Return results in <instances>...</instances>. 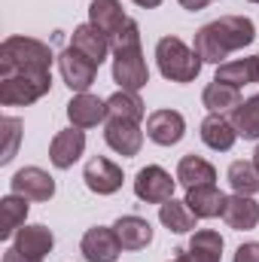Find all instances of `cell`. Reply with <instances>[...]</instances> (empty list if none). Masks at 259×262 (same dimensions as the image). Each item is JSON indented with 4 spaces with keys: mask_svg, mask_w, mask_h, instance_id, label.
<instances>
[{
    "mask_svg": "<svg viewBox=\"0 0 259 262\" xmlns=\"http://www.w3.org/2000/svg\"><path fill=\"white\" fill-rule=\"evenodd\" d=\"M171 262H192V259L186 256V250H177V256H174V259H171Z\"/></svg>",
    "mask_w": 259,
    "mask_h": 262,
    "instance_id": "36",
    "label": "cell"
},
{
    "mask_svg": "<svg viewBox=\"0 0 259 262\" xmlns=\"http://www.w3.org/2000/svg\"><path fill=\"white\" fill-rule=\"evenodd\" d=\"M186 256L192 262H220L223 259V235L213 229H198L189 238Z\"/></svg>",
    "mask_w": 259,
    "mask_h": 262,
    "instance_id": "24",
    "label": "cell"
},
{
    "mask_svg": "<svg viewBox=\"0 0 259 262\" xmlns=\"http://www.w3.org/2000/svg\"><path fill=\"white\" fill-rule=\"evenodd\" d=\"M159 220H162V226H165L168 232H174V235H186V232H192L195 229V220H198V216L186 207V201L168 198L165 204H159Z\"/></svg>",
    "mask_w": 259,
    "mask_h": 262,
    "instance_id": "25",
    "label": "cell"
},
{
    "mask_svg": "<svg viewBox=\"0 0 259 262\" xmlns=\"http://www.w3.org/2000/svg\"><path fill=\"white\" fill-rule=\"evenodd\" d=\"M186 134V119L177 110H156L146 116V137L159 146H174Z\"/></svg>",
    "mask_w": 259,
    "mask_h": 262,
    "instance_id": "10",
    "label": "cell"
},
{
    "mask_svg": "<svg viewBox=\"0 0 259 262\" xmlns=\"http://www.w3.org/2000/svg\"><path fill=\"white\" fill-rule=\"evenodd\" d=\"M232 125L238 131V137L244 140H259V95L241 101L232 110Z\"/></svg>",
    "mask_w": 259,
    "mask_h": 262,
    "instance_id": "28",
    "label": "cell"
},
{
    "mask_svg": "<svg viewBox=\"0 0 259 262\" xmlns=\"http://www.w3.org/2000/svg\"><path fill=\"white\" fill-rule=\"evenodd\" d=\"M113 229H116V238H119L122 250H143L153 241V226L143 216H134V213L119 216L113 223Z\"/></svg>",
    "mask_w": 259,
    "mask_h": 262,
    "instance_id": "18",
    "label": "cell"
},
{
    "mask_svg": "<svg viewBox=\"0 0 259 262\" xmlns=\"http://www.w3.org/2000/svg\"><path fill=\"white\" fill-rule=\"evenodd\" d=\"M82 180L95 195H113V192L122 189V168L116 162L104 159V156H95V159H89V165L82 171Z\"/></svg>",
    "mask_w": 259,
    "mask_h": 262,
    "instance_id": "9",
    "label": "cell"
},
{
    "mask_svg": "<svg viewBox=\"0 0 259 262\" xmlns=\"http://www.w3.org/2000/svg\"><path fill=\"white\" fill-rule=\"evenodd\" d=\"M213 79L217 82H226V85H235V89L250 85V82H256V64H253V58L223 61V64L217 67V76Z\"/></svg>",
    "mask_w": 259,
    "mask_h": 262,
    "instance_id": "29",
    "label": "cell"
},
{
    "mask_svg": "<svg viewBox=\"0 0 259 262\" xmlns=\"http://www.w3.org/2000/svg\"><path fill=\"white\" fill-rule=\"evenodd\" d=\"M104 140L113 152L119 156H137L143 146V131L140 122H128V119H107L104 122Z\"/></svg>",
    "mask_w": 259,
    "mask_h": 262,
    "instance_id": "11",
    "label": "cell"
},
{
    "mask_svg": "<svg viewBox=\"0 0 259 262\" xmlns=\"http://www.w3.org/2000/svg\"><path fill=\"white\" fill-rule=\"evenodd\" d=\"M177 3H180L183 9H189V12H198V9H204L210 0H177Z\"/></svg>",
    "mask_w": 259,
    "mask_h": 262,
    "instance_id": "34",
    "label": "cell"
},
{
    "mask_svg": "<svg viewBox=\"0 0 259 262\" xmlns=\"http://www.w3.org/2000/svg\"><path fill=\"white\" fill-rule=\"evenodd\" d=\"M82 149H85V134H82V128L70 125L67 131H58L52 137V143H49V162L58 171H67V168H73L79 162Z\"/></svg>",
    "mask_w": 259,
    "mask_h": 262,
    "instance_id": "12",
    "label": "cell"
},
{
    "mask_svg": "<svg viewBox=\"0 0 259 262\" xmlns=\"http://www.w3.org/2000/svg\"><path fill=\"white\" fill-rule=\"evenodd\" d=\"M79 250H82L85 262H116V256L122 253V244H119L113 226L110 229L107 226H95V229H89L82 235Z\"/></svg>",
    "mask_w": 259,
    "mask_h": 262,
    "instance_id": "8",
    "label": "cell"
},
{
    "mask_svg": "<svg viewBox=\"0 0 259 262\" xmlns=\"http://www.w3.org/2000/svg\"><path fill=\"white\" fill-rule=\"evenodd\" d=\"M146 113L143 101L137 98V92H116L107 98V119H128V122H140Z\"/></svg>",
    "mask_w": 259,
    "mask_h": 262,
    "instance_id": "27",
    "label": "cell"
},
{
    "mask_svg": "<svg viewBox=\"0 0 259 262\" xmlns=\"http://www.w3.org/2000/svg\"><path fill=\"white\" fill-rule=\"evenodd\" d=\"M229 186L238 192V195H256L259 192V168L253 162H232L229 165Z\"/></svg>",
    "mask_w": 259,
    "mask_h": 262,
    "instance_id": "30",
    "label": "cell"
},
{
    "mask_svg": "<svg viewBox=\"0 0 259 262\" xmlns=\"http://www.w3.org/2000/svg\"><path fill=\"white\" fill-rule=\"evenodd\" d=\"M12 192L15 195H25V198H34V201H49L55 195V180L43 171V168H21L12 180H9Z\"/></svg>",
    "mask_w": 259,
    "mask_h": 262,
    "instance_id": "13",
    "label": "cell"
},
{
    "mask_svg": "<svg viewBox=\"0 0 259 262\" xmlns=\"http://www.w3.org/2000/svg\"><path fill=\"white\" fill-rule=\"evenodd\" d=\"M250 3H259V0H250Z\"/></svg>",
    "mask_w": 259,
    "mask_h": 262,
    "instance_id": "39",
    "label": "cell"
},
{
    "mask_svg": "<svg viewBox=\"0 0 259 262\" xmlns=\"http://www.w3.org/2000/svg\"><path fill=\"white\" fill-rule=\"evenodd\" d=\"M70 46H73L76 52H82L85 58H92L98 67H101V61L107 58V52H113V49H110V37H107L104 31H98L92 21H89V25H79V28H73Z\"/></svg>",
    "mask_w": 259,
    "mask_h": 262,
    "instance_id": "16",
    "label": "cell"
},
{
    "mask_svg": "<svg viewBox=\"0 0 259 262\" xmlns=\"http://www.w3.org/2000/svg\"><path fill=\"white\" fill-rule=\"evenodd\" d=\"M174 186L177 180H171V174L159 165H146L134 177V195L146 204H165L168 198H174Z\"/></svg>",
    "mask_w": 259,
    "mask_h": 262,
    "instance_id": "6",
    "label": "cell"
},
{
    "mask_svg": "<svg viewBox=\"0 0 259 262\" xmlns=\"http://www.w3.org/2000/svg\"><path fill=\"white\" fill-rule=\"evenodd\" d=\"M156 61H159V73L171 82H195L204 64L201 55L189 49L180 37H162L156 43Z\"/></svg>",
    "mask_w": 259,
    "mask_h": 262,
    "instance_id": "3",
    "label": "cell"
},
{
    "mask_svg": "<svg viewBox=\"0 0 259 262\" xmlns=\"http://www.w3.org/2000/svg\"><path fill=\"white\" fill-rule=\"evenodd\" d=\"M3 262H43V259H37V256H28V253H21L18 247H9V250L3 253Z\"/></svg>",
    "mask_w": 259,
    "mask_h": 262,
    "instance_id": "33",
    "label": "cell"
},
{
    "mask_svg": "<svg viewBox=\"0 0 259 262\" xmlns=\"http://www.w3.org/2000/svg\"><path fill=\"white\" fill-rule=\"evenodd\" d=\"M253 165L259 168V146H256V152H253Z\"/></svg>",
    "mask_w": 259,
    "mask_h": 262,
    "instance_id": "37",
    "label": "cell"
},
{
    "mask_svg": "<svg viewBox=\"0 0 259 262\" xmlns=\"http://www.w3.org/2000/svg\"><path fill=\"white\" fill-rule=\"evenodd\" d=\"M137 6H143V9H156V6H162V0H134Z\"/></svg>",
    "mask_w": 259,
    "mask_h": 262,
    "instance_id": "35",
    "label": "cell"
},
{
    "mask_svg": "<svg viewBox=\"0 0 259 262\" xmlns=\"http://www.w3.org/2000/svg\"><path fill=\"white\" fill-rule=\"evenodd\" d=\"M58 70H61L64 85L70 92H76V95L89 92V85H92L95 76H98V64H95L92 58H85L82 52H76L73 46H67L64 52L58 55Z\"/></svg>",
    "mask_w": 259,
    "mask_h": 262,
    "instance_id": "7",
    "label": "cell"
},
{
    "mask_svg": "<svg viewBox=\"0 0 259 262\" xmlns=\"http://www.w3.org/2000/svg\"><path fill=\"white\" fill-rule=\"evenodd\" d=\"M201 140H204L210 149L226 152V149L235 146L238 131H235V125H232V119H226L223 113H210V116L201 122Z\"/></svg>",
    "mask_w": 259,
    "mask_h": 262,
    "instance_id": "20",
    "label": "cell"
},
{
    "mask_svg": "<svg viewBox=\"0 0 259 262\" xmlns=\"http://www.w3.org/2000/svg\"><path fill=\"white\" fill-rule=\"evenodd\" d=\"M12 247H18L21 253H28V256H37V259H43L46 253H52V247H55V235L46 229V226H21L18 232H15V244Z\"/></svg>",
    "mask_w": 259,
    "mask_h": 262,
    "instance_id": "21",
    "label": "cell"
},
{
    "mask_svg": "<svg viewBox=\"0 0 259 262\" xmlns=\"http://www.w3.org/2000/svg\"><path fill=\"white\" fill-rule=\"evenodd\" d=\"M28 198L25 195H15V192H9V195L0 198V238L3 241H9V238H15V232L25 226V220H28Z\"/></svg>",
    "mask_w": 259,
    "mask_h": 262,
    "instance_id": "22",
    "label": "cell"
},
{
    "mask_svg": "<svg viewBox=\"0 0 259 262\" xmlns=\"http://www.w3.org/2000/svg\"><path fill=\"white\" fill-rule=\"evenodd\" d=\"M235 262H259V241H247L235 250Z\"/></svg>",
    "mask_w": 259,
    "mask_h": 262,
    "instance_id": "32",
    "label": "cell"
},
{
    "mask_svg": "<svg viewBox=\"0 0 259 262\" xmlns=\"http://www.w3.org/2000/svg\"><path fill=\"white\" fill-rule=\"evenodd\" d=\"M52 49L34 37H6L0 46V76L52 73Z\"/></svg>",
    "mask_w": 259,
    "mask_h": 262,
    "instance_id": "2",
    "label": "cell"
},
{
    "mask_svg": "<svg viewBox=\"0 0 259 262\" xmlns=\"http://www.w3.org/2000/svg\"><path fill=\"white\" fill-rule=\"evenodd\" d=\"M67 119L73 128H95L98 122L107 119V101H101L98 95H73L67 104Z\"/></svg>",
    "mask_w": 259,
    "mask_h": 262,
    "instance_id": "15",
    "label": "cell"
},
{
    "mask_svg": "<svg viewBox=\"0 0 259 262\" xmlns=\"http://www.w3.org/2000/svg\"><path fill=\"white\" fill-rule=\"evenodd\" d=\"M52 89V73H12L0 76V104L3 107H28L40 101Z\"/></svg>",
    "mask_w": 259,
    "mask_h": 262,
    "instance_id": "4",
    "label": "cell"
},
{
    "mask_svg": "<svg viewBox=\"0 0 259 262\" xmlns=\"http://www.w3.org/2000/svg\"><path fill=\"white\" fill-rule=\"evenodd\" d=\"M223 201H226V195L217 189V183L186 189V207L192 210L198 220H213V216H220V213H223Z\"/></svg>",
    "mask_w": 259,
    "mask_h": 262,
    "instance_id": "23",
    "label": "cell"
},
{
    "mask_svg": "<svg viewBox=\"0 0 259 262\" xmlns=\"http://www.w3.org/2000/svg\"><path fill=\"white\" fill-rule=\"evenodd\" d=\"M220 216L226 220L229 229H235V232H250V229L259 226V204L253 201V195H238V192H235V195H226Z\"/></svg>",
    "mask_w": 259,
    "mask_h": 262,
    "instance_id": "14",
    "label": "cell"
},
{
    "mask_svg": "<svg viewBox=\"0 0 259 262\" xmlns=\"http://www.w3.org/2000/svg\"><path fill=\"white\" fill-rule=\"evenodd\" d=\"M253 64H256V82H259V55L253 58Z\"/></svg>",
    "mask_w": 259,
    "mask_h": 262,
    "instance_id": "38",
    "label": "cell"
},
{
    "mask_svg": "<svg viewBox=\"0 0 259 262\" xmlns=\"http://www.w3.org/2000/svg\"><path fill=\"white\" fill-rule=\"evenodd\" d=\"M177 183L186 186V189L210 186V183H217V168H213L207 159H201V156L189 152V156H183L180 165H177Z\"/></svg>",
    "mask_w": 259,
    "mask_h": 262,
    "instance_id": "17",
    "label": "cell"
},
{
    "mask_svg": "<svg viewBox=\"0 0 259 262\" xmlns=\"http://www.w3.org/2000/svg\"><path fill=\"white\" fill-rule=\"evenodd\" d=\"M201 104H204L210 113H232V110L241 104V89L213 79V82L201 92Z\"/></svg>",
    "mask_w": 259,
    "mask_h": 262,
    "instance_id": "26",
    "label": "cell"
},
{
    "mask_svg": "<svg viewBox=\"0 0 259 262\" xmlns=\"http://www.w3.org/2000/svg\"><path fill=\"white\" fill-rule=\"evenodd\" d=\"M113 82L122 92H140L149 82V67H146L140 46H128V49L113 52Z\"/></svg>",
    "mask_w": 259,
    "mask_h": 262,
    "instance_id": "5",
    "label": "cell"
},
{
    "mask_svg": "<svg viewBox=\"0 0 259 262\" xmlns=\"http://www.w3.org/2000/svg\"><path fill=\"white\" fill-rule=\"evenodd\" d=\"M0 128H3V137H6V149H3V156H0V165H9L12 156H15V143H18V137H21V119L3 116V119H0Z\"/></svg>",
    "mask_w": 259,
    "mask_h": 262,
    "instance_id": "31",
    "label": "cell"
},
{
    "mask_svg": "<svg viewBox=\"0 0 259 262\" xmlns=\"http://www.w3.org/2000/svg\"><path fill=\"white\" fill-rule=\"evenodd\" d=\"M256 40V25L247 15H223L195 31V52L207 64H223L232 52L250 46Z\"/></svg>",
    "mask_w": 259,
    "mask_h": 262,
    "instance_id": "1",
    "label": "cell"
},
{
    "mask_svg": "<svg viewBox=\"0 0 259 262\" xmlns=\"http://www.w3.org/2000/svg\"><path fill=\"white\" fill-rule=\"evenodd\" d=\"M89 21L98 31H104L107 37H113V34L122 31V25L128 21V15L122 12L119 0H92L89 3Z\"/></svg>",
    "mask_w": 259,
    "mask_h": 262,
    "instance_id": "19",
    "label": "cell"
}]
</instances>
